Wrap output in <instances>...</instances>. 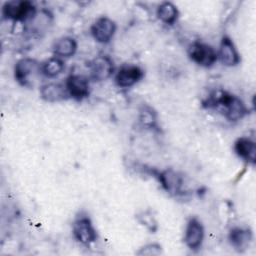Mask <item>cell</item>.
Here are the masks:
<instances>
[{
    "label": "cell",
    "instance_id": "1",
    "mask_svg": "<svg viewBox=\"0 0 256 256\" xmlns=\"http://www.w3.org/2000/svg\"><path fill=\"white\" fill-rule=\"evenodd\" d=\"M202 104L207 109L215 110L229 122H238L248 113V109L242 99L223 89L212 91Z\"/></svg>",
    "mask_w": 256,
    "mask_h": 256
},
{
    "label": "cell",
    "instance_id": "2",
    "mask_svg": "<svg viewBox=\"0 0 256 256\" xmlns=\"http://www.w3.org/2000/svg\"><path fill=\"white\" fill-rule=\"evenodd\" d=\"M40 75H42L41 63L34 58H21L14 66V78L23 87H33Z\"/></svg>",
    "mask_w": 256,
    "mask_h": 256
},
{
    "label": "cell",
    "instance_id": "3",
    "mask_svg": "<svg viewBox=\"0 0 256 256\" xmlns=\"http://www.w3.org/2000/svg\"><path fill=\"white\" fill-rule=\"evenodd\" d=\"M36 13L35 5L28 0L6 1L2 6L3 18L16 22H28Z\"/></svg>",
    "mask_w": 256,
    "mask_h": 256
},
{
    "label": "cell",
    "instance_id": "4",
    "mask_svg": "<svg viewBox=\"0 0 256 256\" xmlns=\"http://www.w3.org/2000/svg\"><path fill=\"white\" fill-rule=\"evenodd\" d=\"M72 234L77 242L85 246L93 244L98 238V234L92 220L84 213H80L74 219L72 223Z\"/></svg>",
    "mask_w": 256,
    "mask_h": 256
},
{
    "label": "cell",
    "instance_id": "5",
    "mask_svg": "<svg viewBox=\"0 0 256 256\" xmlns=\"http://www.w3.org/2000/svg\"><path fill=\"white\" fill-rule=\"evenodd\" d=\"M187 52L190 60L201 67L209 68L218 60L217 51L214 47L201 41L192 42L189 45Z\"/></svg>",
    "mask_w": 256,
    "mask_h": 256
},
{
    "label": "cell",
    "instance_id": "6",
    "mask_svg": "<svg viewBox=\"0 0 256 256\" xmlns=\"http://www.w3.org/2000/svg\"><path fill=\"white\" fill-rule=\"evenodd\" d=\"M205 237V229L201 220L196 217H190L186 223L183 241L190 250H198L203 244Z\"/></svg>",
    "mask_w": 256,
    "mask_h": 256
},
{
    "label": "cell",
    "instance_id": "7",
    "mask_svg": "<svg viewBox=\"0 0 256 256\" xmlns=\"http://www.w3.org/2000/svg\"><path fill=\"white\" fill-rule=\"evenodd\" d=\"M145 73L136 64H123L115 75V83L119 88H130L139 83Z\"/></svg>",
    "mask_w": 256,
    "mask_h": 256
},
{
    "label": "cell",
    "instance_id": "8",
    "mask_svg": "<svg viewBox=\"0 0 256 256\" xmlns=\"http://www.w3.org/2000/svg\"><path fill=\"white\" fill-rule=\"evenodd\" d=\"M117 30L116 23L107 16L97 18L91 25L90 31L94 40L101 44L109 43Z\"/></svg>",
    "mask_w": 256,
    "mask_h": 256
},
{
    "label": "cell",
    "instance_id": "9",
    "mask_svg": "<svg viewBox=\"0 0 256 256\" xmlns=\"http://www.w3.org/2000/svg\"><path fill=\"white\" fill-rule=\"evenodd\" d=\"M65 87L69 98L75 101H82L90 94V83L86 76L82 74H71L65 80Z\"/></svg>",
    "mask_w": 256,
    "mask_h": 256
},
{
    "label": "cell",
    "instance_id": "10",
    "mask_svg": "<svg viewBox=\"0 0 256 256\" xmlns=\"http://www.w3.org/2000/svg\"><path fill=\"white\" fill-rule=\"evenodd\" d=\"M162 188L170 195L177 196L183 193V176L173 168H166L156 174Z\"/></svg>",
    "mask_w": 256,
    "mask_h": 256
},
{
    "label": "cell",
    "instance_id": "11",
    "mask_svg": "<svg viewBox=\"0 0 256 256\" xmlns=\"http://www.w3.org/2000/svg\"><path fill=\"white\" fill-rule=\"evenodd\" d=\"M89 72L93 81H105L114 73V62L108 55H98L90 62Z\"/></svg>",
    "mask_w": 256,
    "mask_h": 256
},
{
    "label": "cell",
    "instance_id": "12",
    "mask_svg": "<svg viewBox=\"0 0 256 256\" xmlns=\"http://www.w3.org/2000/svg\"><path fill=\"white\" fill-rule=\"evenodd\" d=\"M217 56L220 62L227 67H235L241 61L240 54L233 40L227 35H224L220 41Z\"/></svg>",
    "mask_w": 256,
    "mask_h": 256
},
{
    "label": "cell",
    "instance_id": "13",
    "mask_svg": "<svg viewBox=\"0 0 256 256\" xmlns=\"http://www.w3.org/2000/svg\"><path fill=\"white\" fill-rule=\"evenodd\" d=\"M228 240L237 252H244L253 241V232L249 227H233L229 231Z\"/></svg>",
    "mask_w": 256,
    "mask_h": 256
},
{
    "label": "cell",
    "instance_id": "14",
    "mask_svg": "<svg viewBox=\"0 0 256 256\" xmlns=\"http://www.w3.org/2000/svg\"><path fill=\"white\" fill-rule=\"evenodd\" d=\"M233 149L235 154L250 165L256 163V143L249 137L241 136L234 142Z\"/></svg>",
    "mask_w": 256,
    "mask_h": 256
},
{
    "label": "cell",
    "instance_id": "15",
    "mask_svg": "<svg viewBox=\"0 0 256 256\" xmlns=\"http://www.w3.org/2000/svg\"><path fill=\"white\" fill-rule=\"evenodd\" d=\"M39 93L41 99L49 103L60 102L69 98L65 84L58 82H50L42 85Z\"/></svg>",
    "mask_w": 256,
    "mask_h": 256
},
{
    "label": "cell",
    "instance_id": "16",
    "mask_svg": "<svg viewBox=\"0 0 256 256\" xmlns=\"http://www.w3.org/2000/svg\"><path fill=\"white\" fill-rule=\"evenodd\" d=\"M77 41L70 36H63L57 39L52 47L54 56L59 58L72 57L77 51Z\"/></svg>",
    "mask_w": 256,
    "mask_h": 256
},
{
    "label": "cell",
    "instance_id": "17",
    "mask_svg": "<svg viewBox=\"0 0 256 256\" xmlns=\"http://www.w3.org/2000/svg\"><path fill=\"white\" fill-rule=\"evenodd\" d=\"M156 14L158 19L166 25L175 24L179 17V11L177 6L170 1L161 2L157 7Z\"/></svg>",
    "mask_w": 256,
    "mask_h": 256
},
{
    "label": "cell",
    "instance_id": "18",
    "mask_svg": "<svg viewBox=\"0 0 256 256\" xmlns=\"http://www.w3.org/2000/svg\"><path fill=\"white\" fill-rule=\"evenodd\" d=\"M51 19L52 15L48 11L41 10L40 12H37L36 15L27 23L29 24L28 26L33 34L40 35L47 30L48 26L51 24Z\"/></svg>",
    "mask_w": 256,
    "mask_h": 256
},
{
    "label": "cell",
    "instance_id": "19",
    "mask_svg": "<svg viewBox=\"0 0 256 256\" xmlns=\"http://www.w3.org/2000/svg\"><path fill=\"white\" fill-rule=\"evenodd\" d=\"M64 68H65L64 61L57 56L50 57L41 63L42 75L47 78L57 77L63 72Z\"/></svg>",
    "mask_w": 256,
    "mask_h": 256
},
{
    "label": "cell",
    "instance_id": "20",
    "mask_svg": "<svg viewBox=\"0 0 256 256\" xmlns=\"http://www.w3.org/2000/svg\"><path fill=\"white\" fill-rule=\"evenodd\" d=\"M138 121L145 129H155L158 126L156 111L151 106L146 104H143L139 109Z\"/></svg>",
    "mask_w": 256,
    "mask_h": 256
},
{
    "label": "cell",
    "instance_id": "21",
    "mask_svg": "<svg viewBox=\"0 0 256 256\" xmlns=\"http://www.w3.org/2000/svg\"><path fill=\"white\" fill-rule=\"evenodd\" d=\"M136 219L150 233H155L158 230V222L151 209H146L139 212L136 215Z\"/></svg>",
    "mask_w": 256,
    "mask_h": 256
},
{
    "label": "cell",
    "instance_id": "22",
    "mask_svg": "<svg viewBox=\"0 0 256 256\" xmlns=\"http://www.w3.org/2000/svg\"><path fill=\"white\" fill-rule=\"evenodd\" d=\"M161 253H162V246L158 243L146 244L141 248H139V250L137 251V255H141V256L143 255L154 256V255H160Z\"/></svg>",
    "mask_w": 256,
    "mask_h": 256
}]
</instances>
